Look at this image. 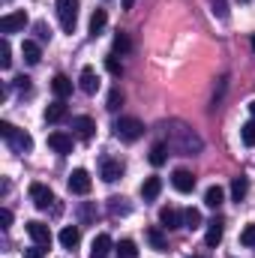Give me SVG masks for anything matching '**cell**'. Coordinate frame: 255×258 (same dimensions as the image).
Here are the masks:
<instances>
[{"mask_svg": "<svg viewBox=\"0 0 255 258\" xmlns=\"http://www.w3.org/2000/svg\"><path fill=\"white\" fill-rule=\"evenodd\" d=\"M147 243H150L153 249H159V252H165V249H168V240H165L162 228H156V225H150V228H147Z\"/></svg>", "mask_w": 255, "mask_h": 258, "instance_id": "16", "label": "cell"}, {"mask_svg": "<svg viewBox=\"0 0 255 258\" xmlns=\"http://www.w3.org/2000/svg\"><path fill=\"white\" fill-rule=\"evenodd\" d=\"M48 147H51L54 153H60V156L72 153V135H66V132H51V135H48Z\"/></svg>", "mask_w": 255, "mask_h": 258, "instance_id": "13", "label": "cell"}, {"mask_svg": "<svg viewBox=\"0 0 255 258\" xmlns=\"http://www.w3.org/2000/svg\"><path fill=\"white\" fill-rule=\"evenodd\" d=\"M108 24V15H105V9H96L93 15H90V36L96 39L99 33H102V27Z\"/></svg>", "mask_w": 255, "mask_h": 258, "instance_id": "22", "label": "cell"}, {"mask_svg": "<svg viewBox=\"0 0 255 258\" xmlns=\"http://www.w3.org/2000/svg\"><path fill=\"white\" fill-rule=\"evenodd\" d=\"M30 201L39 207V210H48L54 204V192L45 186V183H30Z\"/></svg>", "mask_w": 255, "mask_h": 258, "instance_id": "7", "label": "cell"}, {"mask_svg": "<svg viewBox=\"0 0 255 258\" xmlns=\"http://www.w3.org/2000/svg\"><path fill=\"white\" fill-rule=\"evenodd\" d=\"M78 240H81V231H78L75 225H66L63 231H60V246H63V249H75Z\"/></svg>", "mask_w": 255, "mask_h": 258, "instance_id": "18", "label": "cell"}, {"mask_svg": "<svg viewBox=\"0 0 255 258\" xmlns=\"http://www.w3.org/2000/svg\"><path fill=\"white\" fill-rule=\"evenodd\" d=\"M108 210H111L114 216H117V213H129L126 198H117V195H114V198H108Z\"/></svg>", "mask_w": 255, "mask_h": 258, "instance_id": "31", "label": "cell"}, {"mask_svg": "<svg viewBox=\"0 0 255 258\" xmlns=\"http://www.w3.org/2000/svg\"><path fill=\"white\" fill-rule=\"evenodd\" d=\"M0 66H3V69L12 66V48H9V39L0 42Z\"/></svg>", "mask_w": 255, "mask_h": 258, "instance_id": "32", "label": "cell"}, {"mask_svg": "<svg viewBox=\"0 0 255 258\" xmlns=\"http://www.w3.org/2000/svg\"><path fill=\"white\" fill-rule=\"evenodd\" d=\"M165 159H168V144H165V141L153 144V147H150V162L159 168V165H165Z\"/></svg>", "mask_w": 255, "mask_h": 258, "instance_id": "24", "label": "cell"}, {"mask_svg": "<svg viewBox=\"0 0 255 258\" xmlns=\"http://www.w3.org/2000/svg\"><path fill=\"white\" fill-rule=\"evenodd\" d=\"M24 258H45V246H39V243H33L30 249H24Z\"/></svg>", "mask_w": 255, "mask_h": 258, "instance_id": "36", "label": "cell"}, {"mask_svg": "<svg viewBox=\"0 0 255 258\" xmlns=\"http://www.w3.org/2000/svg\"><path fill=\"white\" fill-rule=\"evenodd\" d=\"M213 15L228 18V6H225V0H213Z\"/></svg>", "mask_w": 255, "mask_h": 258, "instance_id": "37", "label": "cell"}, {"mask_svg": "<svg viewBox=\"0 0 255 258\" xmlns=\"http://www.w3.org/2000/svg\"><path fill=\"white\" fill-rule=\"evenodd\" d=\"M51 90H54L57 99H66V96L72 93V81H69L66 75H54V78H51Z\"/></svg>", "mask_w": 255, "mask_h": 258, "instance_id": "19", "label": "cell"}, {"mask_svg": "<svg viewBox=\"0 0 255 258\" xmlns=\"http://www.w3.org/2000/svg\"><path fill=\"white\" fill-rule=\"evenodd\" d=\"M222 201H225V189H222V186H210V189L204 192V204H207V207H213V210H216Z\"/></svg>", "mask_w": 255, "mask_h": 258, "instance_id": "25", "label": "cell"}, {"mask_svg": "<svg viewBox=\"0 0 255 258\" xmlns=\"http://www.w3.org/2000/svg\"><path fill=\"white\" fill-rule=\"evenodd\" d=\"M159 222H162V228H168V231L183 228V210H177V207H162V210H159Z\"/></svg>", "mask_w": 255, "mask_h": 258, "instance_id": "9", "label": "cell"}, {"mask_svg": "<svg viewBox=\"0 0 255 258\" xmlns=\"http://www.w3.org/2000/svg\"><path fill=\"white\" fill-rule=\"evenodd\" d=\"M183 228H189V231L201 228V210H195V207H186L183 210Z\"/></svg>", "mask_w": 255, "mask_h": 258, "instance_id": "26", "label": "cell"}, {"mask_svg": "<svg viewBox=\"0 0 255 258\" xmlns=\"http://www.w3.org/2000/svg\"><path fill=\"white\" fill-rule=\"evenodd\" d=\"M57 18L66 33H72L75 21H78V0H57Z\"/></svg>", "mask_w": 255, "mask_h": 258, "instance_id": "4", "label": "cell"}, {"mask_svg": "<svg viewBox=\"0 0 255 258\" xmlns=\"http://www.w3.org/2000/svg\"><path fill=\"white\" fill-rule=\"evenodd\" d=\"M249 45H252V51H255V33H252V39H249Z\"/></svg>", "mask_w": 255, "mask_h": 258, "instance_id": "43", "label": "cell"}, {"mask_svg": "<svg viewBox=\"0 0 255 258\" xmlns=\"http://www.w3.org/2000/svg\"><path fill=\"white\" fill-rule=\"evenodd\" d=\"M132 3H135V0H123V9H132Z\"/></svg>", "mask_w": 255, "mask_h": 258, "instance_id": "41", "label": "cell"}, {"mask_svg": "<svg viewBox=\"0 0 255 258\" xmlns=\"http://www.w3.org/2000/svg\"><path fill=\"white\" fill-rule=\"evenodd\" d=\"M0 138L15 150V153H30L33 150V138L24 129H15L9 120H0Z\"/></svg>", "mask_w": 255, "mask_h": 258, "instance_id": "2", "label": "cell"}, {"mask_svg": "<svg viewBox=\"0 0 255 258\" xmlns=\"http://www.w3.org/2000/svg\"><path fill=\"white\" fill-rule=\"evenodd\" d=\"M129 48H132V42H129V36L120 30V33H114V54H126Z\"/></svg>", "mask_w": 255, "mask_h": 258, "instance_id": "29", "label": "cell"}, {"mask_svg": "<svg viewBox=\"0 0 255 258\" xmlns=\"http://www.w3.org/2000/svg\"><path fill=\"white\" fill-rule=\"evenodd\" d=\"M36 33H39V39H42V42H45V39H51V27H48L45 21H39V24H36Z\"/></svg>", "mask_w": 255, "mask_h": 258, "instance_id": "38", "label": "cell"}, {"mask_svg": "<svg viewBox=\"0 0 255 258\" xmlns=\"http://www.w3.org/2000/svg\"><path fill=\"white\" fill-rule=\"evenodd\" d=\"M240 138H243L246 147H255V120H249V123L240 126Z\"/></svg>", "mask_w": 255, "mask_h": 258, "instance_id": "30", "label": "cell"}, {"mask_svg": "<svg viewBox=\"0 0 255 258\" xmlns=\"http://www.w3.org/2000/svg\"><path fill=\"white\" fill-rule=\"evenodd\" d=\"M117 258H138V246H135V240H120L117 243Z\"/></svg>", "mask_w": 255, "mask_h": 258, "instance_id": "28", "label": "cell"}, {"mask_svg": "<svg viewBox=\"0 0 255 258\" xmlns=\"http://www.w3.org/2000/svg\"><path fill=\"white\" fill-rule=\"evenodd\" d=\"M246 192H249V180H246V177H234V180H231V195H234V201H243Z\"/></svg>", "mask_w": 255, "mask_h": 258, "instance_id": "27", "label": "cell"}, {"mask_svg": "<svg viewBox=\"0 0 255 258\" xmlns=\"http://www.w3.org/2000/svg\"><path fill=\"white\" fill-rule=\"evenodd\" d=\"M171 183H174L177 192H192V189H195V174L186 171V168H177V171L171 174Z\"/></svg>", "mask_w": 255, "mask_h": 258, "instance_id": "12", "label": "cell"}, {"mask_svg": "<svg viewBox=\"0 0 255 258\" xmlns=\"http://www.w3.org/2000/svg\"><path fill=\"white\" fill-rule=\"evenodd\" d=\"M66 117V105L63 99H57V102H51L48 108H45V123H60Z\"/></svg>", "mask_w": 255, "mask_h": 258, "instance_id": "20", "label": "cell"}, {"mask_svg": "<svg viewBox=\"0 0 255 258\" xmlns=\"http://www.w3.org/2000/svg\"><path fill=\"white\" fill-rule=\"evenodd\" d=\"M72 129H75V135L81 138V141H90L93 138V132H96V123L90 120V117H72Z\"/></svg>", "mask_w": 255, "mask_h": 258, "instance_id": "14", "label": "cell"}, {"mask_svg": "<svg viewBox=\"0 0 255 258\" xmlns=\"http://www.w3.org/2000/svg\"><path fill=\"white\" fill-rule=\"evenodd\" d=\"M114 135L120 141H138L144 135V123L138 117H120V120H114Z\"/></svg>", "mask_w": 255, "mask_h": 258, "instance_id": "3", "label": "cell"}, {"mask_svg": "<svg viewBox=\"0 0 255 258\" xmlns=\"http://www.w3.org/2000/svg\"><path fill=\"white\" fill-rule=\"evenodd\" d=\"M21 54H24V63H30V66H36L39 60H42V51H39V45H36V42H30V39L21 45Z\"/></svg>", "mask_w": 255, "mask_h": 258, "instance_id": "21", "label": "cell"}, {"mask_svg": "<svg viewBox=\"0 0 255 258\" xmlns=\"http://www.w3.org/2000/svg\"><path fill=\"white\" fill-rule=\"evenodd\" d=\"M165 144H168V150H174L180 156H195L204 147V141L198 138V132L189 129L186 123H180V120L165 123Z\"/></svg>", "mask_w": 255, "mask_h": 258, "instance_id": "1", "label": "cell"}, {"mask_svg": "<svg viewBox=\"0 0 255 258\" xmlns=\"http://www.w3.org/2000/svg\"><path fill=\"white\" fill-rule=\"evenodd\" d=\"M15 84H18L21 90H27V87H30V78H24V75H21V78H15Z\"/></svg>", "mask_w": 255, "mask_h": 258, "instance_id": "40", "label": "cell"}, {"mask_svg": "<svg viewBox=\"0 0 255 258\" xmlns=\"http://www.w3.org/2000/svg\"><path fill=\"white\" fill-rule=\"evenodd\" d=\"M27 24V12H9L0 18V33H18Z\"/></svg>", "mask_w": 255, "mask_h": 258, "instance_id": "8", "label": "cell"}, {"mask_svg": "<svg viewBox=\"0 0 255 258\" xmlns=\"http://www.w3.org/2000/svg\"><path fill=\"white\" fill-rule=\"evenodd\" d=\"M192 258H204V255H192Z\"/></svg>", "mask_w": 255, "mask_h": 258, "instance_id": "44", "label": "cell"}, {"mask_svg": "<svg viewBox=\"0 0 255 258\" xmlns=\"http://www.w3.org/2000/svg\"><path fill=\"white\" fill-rule=\"evenodd\" d=\"M108 252H111V237L108 234H96L93 246H90V258H108Z\"/></svg>", "mask_w": 255, "mask_h": 258, "instance_id": "15", "label": "cell"}, {"mask_svg": "<svg viewBox=\"0 0 255 258\" xmlns=\"http://www.w3.org/2000/svg\"><path fill=\"white\" fill-rule=\"evenodd\" d=\"M78 87H81V90H84L87 96H93V93L99 90V75H96V69H93V66H84V69H81Z\"/></svg>", "mask_w": 255, "mask_h": 258, "instance_id": "10", "label": "cell"}, {"mask_svg": "<svg viewBox=\"0 0 255 258\" xmlns=\"http://www.w3.org/2000/svg\"><path fill=\"white\" fill-rule=\"evenodd\" d=\"M24 228H27V234H30L33 243H39V246H45V249L51 246V228H48L45 222H36V219H33V222H27Z\"/></svg>", "mask_w": 255, "mask_h": 258, "instance_id": "6", "label": "cell"}, {"mask_svg": "<svg viewBox=\"0 0 255 258\" xmlns=\"http://www.w3.org/2000/svg\"><path fill=\"white\" fill-rule=\"evenodd\" d=\"M240 243H243V246H255V222L240 231Z\"/></svg>", "mask_w": 255, "mask_h": 258, "instance_id": "34", "label": "cell"}, {"mask_svg": "<svg viewBox=\"0 0 255 258\" xmlns=\"http://www.w3.org/2000/svg\"><path fill=\"white\" fill-rule=\"evenodd\" d=\"M249 111H252V117H255V99H252V102H249Z\"/></svg>", "mask_w": 255, "mask_h": 258, "instance_id": "42", "label": "cell"}, {"mask_svg": "<svg viewBox=\"0 0 255 258\" xmlns=\"http://www.w3.org/2000/svg\"><path fill=\"white\" fill-rule=\"evenodd\" d=\"M99 174H102V180H105V183H114V180L123 174V162H120V159H108V156H105V159H102V165H99Z\"/></svg>", "mask_w": 255, "mask_h": 258, "instance_id": "11", "label": "cell"}, {"mask_svg": "<svg viewBox=\"0 0 255 258\" xmlns=\"http://www.w3.org/2000/svg\"><path fill=\"white\" fill-rule=\"evenodd\" d=\"M159 192H162V180H159V177H147V180L141 183V198H144V201H153Z\"/></svg>", "mask_w": 255, "mask_h": 258, "instance_id": "17", "label": "cell"}, {"mask_svg": "<svg viewBox=\"0 0 255 258\" xmlns=\"http://www.w3.org/2000/svg\"><path fill=\"white\" fill-rule=\"evenodd\" d=\"M9 225H12V210L3 207V210H0V228H9Z\"/></svg>", "mask_w": 255, "mask_h": 258, "instance_id": "39", "label": "cell"}, {"mask_svg": "<svg viewBox=\"0 0 255 258\" xmlns=\"http://www.w3.org/2000/svg\"><path fill=\"white\" fill-rule=\"evenodd\" d=\"M90 186H93V180H90V174H87L84 168H75V171L69 174V192L72 195H87Z\"/></svg>", "mask_w": 255, "mask_h": 258, "instance_id": "5", "label": "cell"}, {"mask_svg": "<svg viewBox=\"0 0 255 258\" xmlns=\"http://www.w3.org/2000/svg\"><path fill=\"white\" fill-rule=\"evenodd\" d=\"M120 105H123V93H120V90L114 87V90L108 93V105H105V108H108V111H117Z\"/></svg>", "mask_w": 255, "mask_h": 258, "instance_id": "33", "label": "cell"}, {"mask_svg": "<svg viewBox=\"0 0 255 258\" xmlns=\"http://www.w3.org/2000/svg\"><path fill=\"white\" fill-rule=\"evenodd\" d=\"M105 69H108L111 75H120V72H123V66H120V60H117V54H108V57H105Z\"/></svg>", "mask_w": 255, "mask_h": 258, "instance_id": "35", "label": "cell"}, {"mask_svg": "<svg viewBox=\"0 0 255 258\" xmlns=\"http://www.w3.org/2000/svg\"><path fill=\"white\" fill-rule=\"evenodd\" d=\"M222 231H225V228H222V222H219V219H213V222H210V228H207V234H204V243H207V246H219Z\"/></svg>", "mask_w": 255, "mask_h": 258, "instance_id": "23", "label": "cell"}]
</instances>
